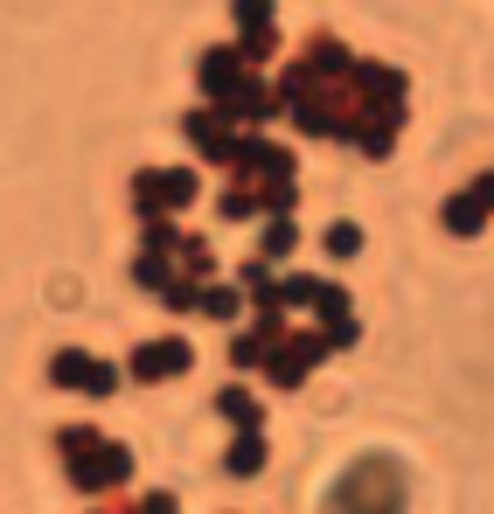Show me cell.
<instances>
[{
    "label": "cell",
    "instance_id": "cell-1",
    "mask_svg": "<svg viewBox=\"0 0 494 514\" xmlns=\"http://www.w3.org/2000/svg\"><path fill=\"white\" fill-rule=\"evenodd\" d=\"M63 459H70V480H77L84 494H98V487H119V480H126V459H119V452H98V438H91V431H70V438H63Z\"/></svg>",
    "mask_w": 494,
    "mask_h": 514
},
{
    "label": "cell",
    "instance_id": "cell-2",
    "mask_svg": "<svg viewBox=\"0 0 494 514\" xmlns=\"http://www.w3.org/2000/svg\"><path fill=\"white\" fill-rule=\"evenodd\" d=\"M49 376H56V383H84V396H105V389H112V369H98V362H84V355H56Z\"/></svg>",
    "mask_w": 494,
    "mask_h": 514
},
{
    "label": "cell",
    "instance_id": "cell-3",
    "mask_svg": "<svg viewBox=\"0 0 494 514\" xmlns=\"http://www.w3.org/2000/svg\"><path fill=\"white\" fill-rule=\"evenodd\" d=\"M133 369H140V376H174V369H188V348H181V341H167V348H140Z\"/></svg>",
    "mask_w": 494,
    "mask_h": 514
},
{
    "label": "cell",
    "instance_id": "cell-4",
    "mask_svg": "<svg viewBox=\"0 0 494 514\" xmlns=\"http://www.w3.org/2000/svg\"><path fill=\"white\" fill-rule=\"evenodd\" d=\"M230 466H237V473H251V466H258V438H244V445L230 452Z\"/></svg>",
    "mask_w": 494,
    "mask_h": 514
}]
</instances>
